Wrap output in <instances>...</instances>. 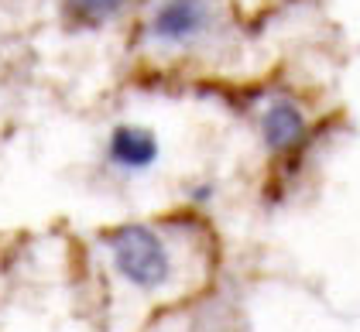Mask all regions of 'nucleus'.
I'll return each instance as SVG.
<instances>
[{
    "instance_id": "1",
    "label": "nucleus",
    "mask_w": 360,
    "mask_h": 332,
    "mask_svg": "<svg viewBox=\"0 0 360 332\" xmlns=\"http://www.w3.org/2000/svg\"><path fill=\"white\" fill-rule=\"evenodd\" d=\"M113 267L127 284L151 295L172 281V253L165 240L148 226H120L110 240Z\"/></svg>"
},
{
    "instance_id": "5",
    "label": "nucleus",
    "mask_w": 360,
    "mask_h": 332,
    "mask_svg": "<svg viewBox=\"0 0 360 332\" xmlns=\"http://www.w3.org/2000/svg\"><path fill=\"white\" fill-rule=\"evenodd\" d=\"M127 7V0H62V14L76 28H100Z\"/></svg>"
},
{
    "instance_id": "2",
    "label": "nucleus",
    "mask_w": 360,
    "mask_h": 332,
    "mask_svg": "<svg viewBox=\"0 0 360 332\" xmlns=\"http://www.w3.org/2000/svg\"><path fill=\"white\" fill-rule=\"evenodd\" d=\"M210 25V4L206 0H162L151 14V34L165 45H182L202 34Z\"/></svg>"
},
{
    "instance_id": "4",
    "label": "nucleus",
    "mask_w": 360,
    "mask_h": 332,
    "mask_svg": "<svg viewBox=\"0 0 360 332\" xmlns=\"http://www.w3.org/2000/svg\"><path fill=\"white\" fill-rule=\"evenodd\" d=\"M261 134H264V144H268L271 151L295 147L305 134L302 110H299L295 103H288V100H275V103L264 110V117H261Z\"/></svg>"
},
{
    "instance_id": "3",
    "label": "nucleus",
    "mask_w": 360,
    "mask_h": 332,
    "mask_svg": "<svg viewBox=\"0 0 360 332\" xmlns=\"http://www.w3.org/2000/svg\"><path fill=\"white\" fill-rule=\"evenodd\" d=\"M158 158V138L144 127H117L110 134V161L120 168H131V171H141V168H151Z\"/></svg>"
}]
</instances>
